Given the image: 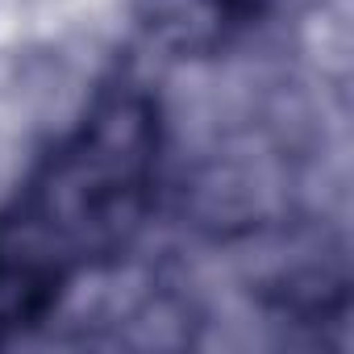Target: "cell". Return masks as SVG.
<instances>
[{
	"label": "cell",
	"mask_w": 354,
	"mask_h": 354,
	"mask_svg": "<svg viewBox=\"0 0 354 354\" xmlns=\"http://www.w3.org/2000/svg\"><path fill=\"white\" fill-rule=\"evenodd\" d=\"M158 154L154 104L104 100L0 213V329L38 317L84 267L117 254L142 225Z\"/></svg>",
	"instance_id": "cell-1"
}]
</instances>
